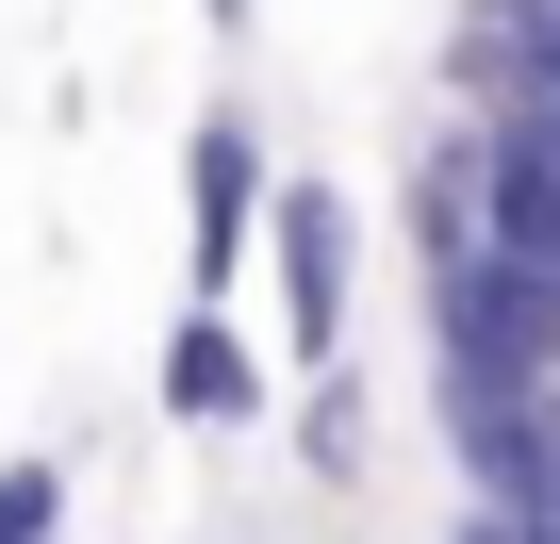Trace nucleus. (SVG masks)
I'll return each mask as SVG.
<instances>
[{
	"instance_id": "nucleus-5",
	"label": "nucleus",
	"mask_w": 560,
	"mask_h": 544,
	"mask_svg": "<svg viewBox=\"0 0 560 544\" xmlns=\"http://www.w3.org/2000/svg\"><path fill=\"white\" fill-rule=\"evenodd\" d=\"M298 462H314V478H363V396H347V363H314V413H298Z\"/></svg>"
},
{
	"instance_id": "nucleus-8",
	"label": "nucleus",
	"mask_w": 560,
	"mask_h": 544,
	"mask_svg": "<svg viewBox=\"0 0 560 544\" xmlns=\"http://www.w3.org/2000/svg\"><path fill=\"white\" fill-rule=\"evenodd\" d=\"M198 18H214V34H231V18H247V0H198Z\"/></svg>"
},
{
	"instance_id": "nucleus-3",
	"label": "nucleus",
	"mask_w": 560,
	"mask_h": 544,
	"mask_svg": "<svg viewBox=\"0 0 560 544\" xmlns=\"http://www.w3.org/2000/svg\"><path fill=\"white\" fill-rule=\"evenodd\" d=\"M264 215H280L264 132H247V116H198V132H182V298H231V281H247Z\"/></svg>"
},
{
	"instance_id": "nucleus-1",
	"label": "nucleus",
	"mask_w": 560,
	"mask_h": 544,
	"mask_svg": "<svg viewBox=\"0 0 560 544\" xmlns=\"http://www.w3.org/2000/svg\"><path fill=\"white\" fill-rule=\"evenodd\" d=\"M412 264H429V380L445 396H544L560 380V281H527L494 231L412 247Z\"/></svg>"
},
{
	"instance_id": "nucleus-6",
	"label": "nucleus",
	"mask_w": 560,
	"mask_h": 544,
	"mask_svg": "<svg viewBox=\"0 0 560 544\" xmlns=\"http://www.w3.org/2000/svg\"><path fill=\"white\" fill-rule=\"evenodd\" d=\"M0 544H67V462H0Z\"/></svg>"
},
{
	"instance_id": "nucleus-2",
	"label": "nucleus",
	"mask_w": 560,
	"mask_h": 544,
	"mask_svg": "<svg viewBox=\"0 0 560 544\" xmlns=\"http://www.w3.org/2000/svg\"><path fill=\"white\" fill-rule=\"evenodd\" d=\"M264 264H280V347H298V363H347V298H363V215H347V182H280Z\"/></svg>"
},
{
	"instance_id": "nucleus-4",
	"label": "nucleus",
	"mask_w": 560,
	"mask_h": 544,
	"mask_svg": "<svg viewBox=\"0 0 560 544\" xmlns=\"http://www.w3.org/2000/svg\"><path fill=\"white\" fill-rule=\"evenodd\" d=\"M182 429H264V363H247V331H231V298H182V331H165V380H149Z\"/></svg>"
},
{
	"instance_id": "nucleus-7",
	"label": "nucleus",
	"mask_w": 560,
	"mask_h": 544,
	"mask_svg": "<svg viewBox=\"0 0 560 544\" xmlns=\"http://www.w3.org/2000/svg\"><path fill=\"white\" fill-rule=\"evenodd\" d=\"M445 544H560V528H544V511H511V495H478V511H462Z\"/></svg>"
}]
</instances>
